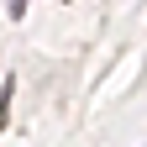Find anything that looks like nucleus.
<instances>
[{
  "mask_svg": "<svg viewBox=\"0 0 147 147\" xmlns=\"http://www.w3.org/2000/svg\"><path fill=\"white\" fill-rule=\"evenodd\" d=\"M11 16L21 21V16H26V0H11Z\"/></svg>",
  "mask_w": 147,
  "mask_h": 147,
  "instance_id": "nucleus-1",
  "label": "nucleus"
}]
</instances>
